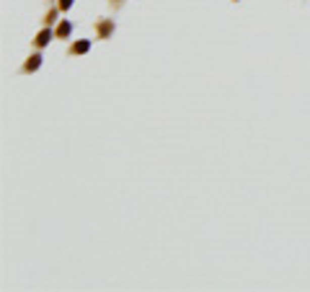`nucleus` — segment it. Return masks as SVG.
<instances>
[{"label":"nucleus","mask_w":310,"mask_h":292,"mask_svg":"<svg viewBox=\"0 0 310 292\" xmlns=\"http://www.w3.org/2000/svg\"><path fill=\"white\" fill-rule=\"evenodd\" d=\"M70 31H73V26H70V21H62V24L57 26V31H55V34H57L60 39H65V36H70Z\"/></svg>","instance_id":"nucleus-4"},{"label":"nucleus","mask_w":310,"mask_h":292,"mask_svg":"<svg viewBox=\"0 0 310 292\" xmlns=\"http://www.w3.org/2000/svg\"><path fill=\"white\" fill-rule=\"evenodd\" d=\"M39 65H41V55H31L29 62L24 65V70H26V73H34V70H39Z\"/></svg>","instance_id":"nucleus-2"},{"label":"nucleus","mask_w":310,"mask_h":292,"mask_svg":"<svg viewBox=\"0 0 310 292\" xmlns=\"http://www.w3.org/2000/svg\"><path fill=\"white\" fill-rule=\"evenodd\" d=\"M112 29H114V24H112V21H106V24L98 26V34L101 36H109V34H112Z\"/></svg>","instance_id":"nucleus-5"},{"label":"nucleus","mask_w":310,"mask_h":292,"mask_svg":"<svg viewBox=\"0 0 310 292\" xmlns=\"http://www.w3.org/2000/svg\"><path fill=\"white\" fill-rule=\"evenodd\" d=\"M88 50H91V39H80V41L73 44V52H75V55H85Z\"/></svg>","instance_id":"nucleus-1"},{"label":"nucleus","mask_w":310,"mask_h":292,"mask_svg":"<svg viewBox=\"0 0 310 292\" xmlns=\"http://www.w3.org/2000/svg\"><path fill=\"white\" fill-rule=\"evenodd\" d=\"M49 39H52V29H44V31H39V36H36V47H47Z\"/></svg>","instance_id":"nucleus-3"},{"label":"nucleus","mask_w":310,"mask_h":292,"mask_svg":"<svg viewBox=\"0 0 310 292\" xmlns=\"http://www.w3.org/2000/svg\"><path fill=\"white\" fill-rule=\"evenodd\" d=\"M73 3H75V0H60V8L68 11V8H73Z\"/></svg>","instance_id":"nucleus-6"}]
</instances>
